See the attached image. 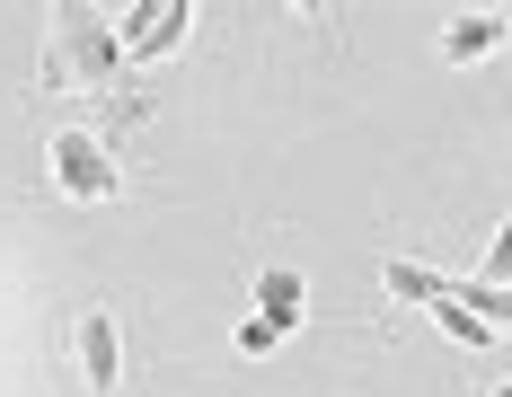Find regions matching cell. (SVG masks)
Returning a JSON list of instances; mask_svg holds the SVG:
<instances>
[{"label": "cell", "mask_w": 512, "mask_h": 397, "mask_svg": "<svg viewBox=\"0 0 512 397\" xmlns=\"http://www.w3.org/2000/svg\"><path fill=\"white\" fill-rule=\"evenodd\" d=\"M380 292L407 300V309H433V300H442V274H433L424 256H380Z\"/></svg>", "instance_id": "9c48e42d"}, {"label": "cell", "mask_w": 512, "mask_h": 397, "mask_svg": "<svg viewBox=\"0 0 512 397\" xmlns=\"http://www.w3.org/2000/svg\"><path fill=\"white\" fill-rule=\"evenodd\" d=\"M433 327H442L451 345H468V353H504V336H495V327H477L460 300H433Z\"/></svg>", "instance_id": "30bf717a"}, {"label": "cell", "mask_w": 512, "mask_h": 397, "mask_svg": "<svg viewBox=\"0 0 512 397\" xmlns=\"http://www.w3.org/2000/svg\"><path fill=\"white\" fill-rule=\"evenodd\" d=\"M124 80V45H115V18L62 0L45 9V53H36V89L45 98H98Z\"/></svg>", "instance_id": "6da1fadb"}, {"label": "cell", "mask_w": 512, "mask_h": 397, "mask_svg": "<svg viewBox=\"0 0 512 397\" xmlns=\"http://www.w3.org/2000/svg\"><path fill=\"white\" fill-rule=\"evenodd\" d=\"M248 318H265L274 336H301V318H309V283L292 274V265H265V274H256V292H248Z\"/></svg>", "instance_id": "8992f818"}, {"label": "cell", "mask_w": 512, "mask_h": 397, "mask_svg": "<svg viewBox=\"0 0 512 397\" xmlns=\"http://www.w3.org/2000/svg\"><path fill=\"white\" fill-rule=\"evenodd\" d=\"M45 159H53V195L62 203H115L124 195V159H115L89 124H62L45 142Z\"/></svg>", "instance_id": "7a4b0ae2"}, {"label": "cell", "mask_w": 512, "mask_h": 397, "mask_svg": "<svg viewBox=\"0 0 512 397\" xmlns=\"http://www.w3.org/2000/svg\"><path fill=\"white\" fill-rule=\"evenodd\" d=\"M71 345H80V380L98 397L124 389V327H115V309H89V318L71 327Z\"/></svg>", "instance_id": "5b68a950"}, {"label": "cell", "mask_w": 512, "mask_h": 397, "mask_svg": "<svg viewBox=\"0 0 512 397\" xmlns=\"http://www.w3.org/2000/svg\"><path fill=\"white\" fill-rule=\"evenodd\" d=\"M195 36V0H133L124 18H115V45H124V71H142L151 80L159 62H177Z\"/></svg>", "instance_id": "3957f363"}, {"label": "cell", "mask_w": 512, "mask_h": 397, "mask_svg": "<svg viewBox=\"0 0 512 397\" xmlns=\"http://www.w3.org/2000/svg\"><path fill=\"white\" fill-rule=\"evenodd\" d=\"M504 9H468V18H451V27H442V62H451V71H477V62H495V53H504Z\"/></svg>", "instance_id": "52a82bcc"}, {"label": "cell", "mask_w": 512, "mask_h": 397, "mask_svg": "<svg viewBox=\"0 0 512 397\" xmlns=\"http://www.w3.org/2000/svg\"><path fill=\"white\" fill-rule=\"evenodd\" d=\"M274 345H283V336H274L265 318H239V353H274Z\"/></svg>", "instance_id": "8fae6325"}, {"label": "cell", "mask_w": 512, "mask_h": 397, "mask_svg": "<svg viewBox=\"0 0 512 397\" xmlns=\"http://www.w3.org/2000/svg\"><path fill=\"white\" fill-rule=\"evenodd\" d=\"M504 27H512V9H504Z\"/></svg>", "instance_id": "4fadbf2b"}, {"label": "cell", "mask_w": 512, "mask_h": 397, "mask_svg": "<svg viewBox=\"0 0 512 397\" xmlns=\"http://www.w3.org/2000/svg\"><path fill=\"white\" fill-rule=\"evenodd\" d=\"M486 397H512V380H495V389H486Z\"/></svg>", "instance_id": "7c38bea8"}, {"label": "cell", "mask_w": 512, "mask_h": 397, "mask_svg": "<svg viewBox=\"0 0 512 397\" xmlns=\"http://www.w3.org/2000/svg\"><path fill=\"white\" fill-rule=\"evenodd\" d=\"M159 98H168L159 80H142V71H124L115 89H98V124H89V133H98V142L115 150V159H124V142H133V133H142V124L159 115Z\"/></svg>", "instance_id": "277c9868"}, {"label": "cell", "mask_w": 512, "mask_h": 397, "mask_svg": "<svg viewBox=\"0 0 512 397\" xmlns=\"http://www.w3.org/2000/svg\"><path fill=\"white\" fill-rule=\"evenodd\" d=\"M442 300H460L477 327H495L512 345V283H477V274H442Z\"/></svg>", "instance_id": "ba28073f"}]
</instances>
